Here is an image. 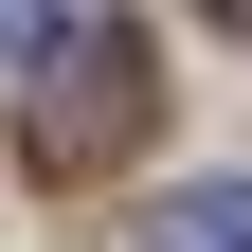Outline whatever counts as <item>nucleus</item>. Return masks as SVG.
I'll use <instances>...</instances> for the list:
<instances>
[{
    "instance_id": "obj_2",
    "label": "nucleus",
    "mask_w": 252,
    "mask_h": 252,
    "mask_svg": "<svg viewBox=\"0 0 252 252\" xmlns=\"http://www.w3.org/2000/svg\"><path fill=\"white\" fill-rule=\"evenodd\" d=\"M144 252H252V180H180L144 216Z\"/></svg>"
},
{
    "instance_id": "obj_3",
    "label": "nucleus",
    "mask_w": 252,
    "mask_h": 252,
    "mask_svg": "<svg viewBox=\"0 0 252 252\" xmlns=\"http://www.w3.org/2000/svg\"><path fill=\"white\" fill-rule=\"evenodd\" d=\"M54 36H72V18H54V0H0V72H36Z\"/></svg>"
},
{
    "instance_id": "obj_4",
    "label": "nucleus",
    "mask_w": 252,
    "mask_h": 252,
    "mask_svg": "<svg viewBox=\"0 0 252 252\" xmlns=\"http://www.w3.org/2000/svg\"><path fill=\"white\" fill-rule=\"evenodd\" d=\"M216 18H252V0H216Z\"/></svg>"
},
{
    "instance_id": "obj_1",
    "label": "nucleus",
    "mask_w": 252,
    "mask_h": 252,
    "mask_svg": "<svg viewBox=\"0 0 252 252\" xmlns=\"http://www.w3.org/2000/svg\"><path fill=\"white\" fill-rule=\"evenodd\" d=\"M144 126H162V54L126 36V18H72V36L18 72V162H36V180H108V162H144Z\"/></svg>"
}]
</instances>
